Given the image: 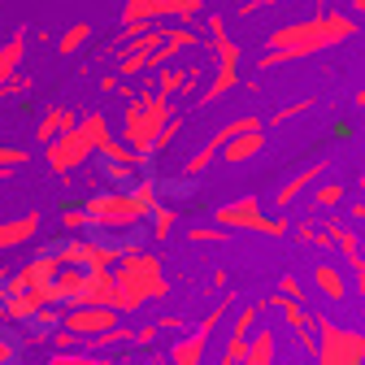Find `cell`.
Instances as JSON below:
<instances>
[{"instance_id":"obj_2","label":"cell","mask_w":365,"mask_h":365,"mask_svg":"<svg viewBox=\"0 0 365 365\" xmlns=\"http://www.w3.org/2000/svg\"><path fill=\"white\" fill-rule=\"evenodd\" d=\"M18 361V339L0 331V365H14Z\"/></svg>"},{"instance_id":"obj_5","label":"cell","mask_w":365,"mask_h":365,"mask_svg":"<svg viewBox=\"0 0 365 365\" xmlns=\"http://www.w3.org/2000/svg\"><path fill=\"white\" fill-rule=\"evenodd\" d=\"M14 365H18V361H14Z\"/></svg>"},{"instance_id":"obj_1","label":"cell","mask_w":365,"mask_h":365,"mask_svg":"<svg viewBox=\"0 0 365 365\" xmlns=\"http://www.w3.org/2000/svg\"><path fill=\"white\" fill-rule=\"evenodd\" d=\"M31 231H35V217H22V222H5V226H0V248H9V244L26 240Z\"/></svg>"},{"instance_id":"obj_3","label":"cell","mask_w":365,"mask_h":365,"mask_svg":"<svg viewBox=\"0 0 365 365\" xmlns=\"http://www.w3.org/2000/svg\"><path fill=\"white\" fill-rule=\"evenodd\" d=\"M18 53H22V43H9V48H5V53H0V78H5V74H9V66L18 61Z\"/></svg>"},{"instance_id":"obj_4","label":"cell","mask_w":365,"mask_h":365,"mask_svg":"<svg viewBox=\"0 0 365 365\" xmlns=\"http://www.w3.org/2000/svg\"><path fill=\"white\" fill-rule=\"evenodd\" d=\"M22 161V153H14V148H0V174H5L9 165H18Z\"/></svg>"}]
</instances>
